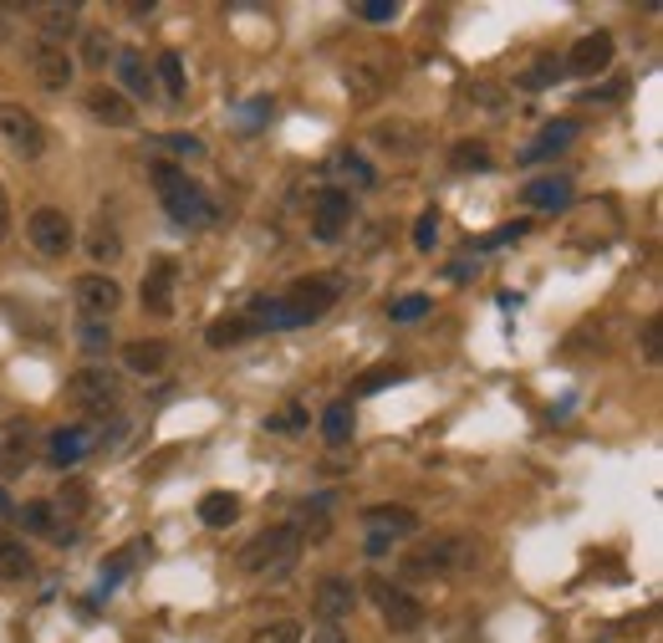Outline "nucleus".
Wrapping results in <instances>:
<instances>
[{"label":"nucleus","instance_id":"obj_44","mask_svg":"<svg viewBox=\"0 0 663 643\" xmlns=\"http://www.w3.org/2000/svg\"><path fill=\"white\" fill-rule=\"evenodd\" d=\"M526 230H530L526 220H511V225H500V230H490V236H480L475 245H480V251H500V245H511V240H521Z\"/></svg>","mask_w":663,"mask_h":643},{"label":"nucleus","instance_id":"obj_31","mask_svg":"<svg viewBox=\"0 0 663 643\" xmlns=\"http://www.w3.org/2000/svg\"><path fill=\"white\" fill-rule=\"evenodd\" d=\"M16 510V521L32 531V537H51L57 531V510H51V501H26V506H11Z\"/></svg>","mask_w":663,"mask_h":643},{"label":"nucleus","instance_id":"obj_16","mask_svg":"<svg viewBox=\"0 0 663 643\" xmlns=\"http://www.w3.org/2000/svg\"><path fill=\"white\" fill-rule=\"evenodd\" d=\"M363 531L393 546V542H403V537H414L418 531V510H409V506H367L363 510Z\"/></svg>","mask_w":663,"mask_h":643},{"label":"nucleus","instance_id":"obj_51","mask_svg":"<svg viewBox=\"0 0 663 643\" xmlns=\"http://www.w3.org/2000/svg\"><path fill=\"white\" fill-rule=\"evenodd\" d=\"M5 16H21V5H0V41L11 36V26H5Z\"/></svg>","mask_w":663,"mask_h":643},{"label":"nucleus","instance_id":"obj_41","mask_svg":"<svg viewBox=\"0 0 663 643\" xmlns=\"http://www.w3.org/2000/svg\"><path fill=\"white\" fill-rule=\"evenodd\" d=\"M159 77H164V92L174 102L184 98V62H179V51H164V56H159Z\"/></svg>","mask_w":663,"mask_h":643},{"label":"nucleus","instance_id":"obj_52","mask_svg":"<svg viewBox=\"0 0 663 643\" xmlns=\"http://www.w3.org/2000/svg\"><path fill=\"white\" fill-rule=\"evenodd\" d=\"M5 510H11V495H5V491H0V516H5Z\"/></svg>","mask_w":663,"mask_h":643},{"label":"nucleus","instance_id":"obj_50","mask_svg":"<svg viewBox=\"0 0 663 643\" xmlns=\"http://www.w3.org/2000/svg\"><path fill=\"white\" fill-rule=\"evenodd\" d=\"M11 236V194H5V185H0V240Z\"/></svg>","mask_w":663,"mask_h":643},{"label":"nucleus","instance_id":"obj_25","mask_svg":"<svg viewBox=\"0 0 663 643\" xmlns=\"http://www.w3.org/2000/svg\"><path fill=\"white\" fill-rule=\"evenodd\" d=\"M21 577H32V552L21 537L0 531V582H21Z\"/></svg>","mask_w":663,"mask_h":643},{"label":"nucleus","instance_id":"obj_49","mask_svg":"<svg viewBox=\"0 0 663 643\" xmlns=\"http://www.w3.org/2000/svg\"><path fill=\"white\" fill-rule=\"evenodd\" d=\"M307 643H348V633H342L337 623H316V628H312V639H307Z\"/></svg>","mask_w":663,"mask_h":643},{"label":"nucleus","instance_id":"obj_7","mask_svg":"<svg viewBox=\"0 0 663 643\" xmlns=\"http://www.w3.org/2000/svg\"><path fill=\"white\" fill-rule=\"evenodd\" d=\"M0 138H5V149L16 159H41L47 153V128L21 102H0Z\"/></svg>","mask_w":663,"mask_h":643},{"label":"nucleus","instance_id":"obj_43","mask_svg":"<svg viewBox=\"0 0 663 643\" xmlns=\"http://www.w3.org/2000/svg\"><path fill=\"white\" fill-rule=\"evenodd\" d=\"M133 572V546L123 552V557H113V562H102V572H98V593H113L117 582Z\"/></svg>","mask_w":663,"mask_h":643},{"label":"nucleus","instance_id":"obj_29","mask_svg":"<svg viewBox=\"0 0 663 643\" xmlns=\"http://www.w3.org/2000/svg\"><path fill=\"white\" fill-rule=\"evenodd\" d=\"M235 516H240V495H235V491H210L204 501H199V521L215 526V531H220V526H230Z\"/></svg>","mask_w":663,"mask_h":643},{"label":"nucleus","instance_id":"obj_23","mask_svg":"<svg viewBox=\"0 0 663 643\" xmlns=\"http://www.w3.org/2000/svg\"><path fill=\"white\" fill-rule=\"evenodd\" d=\"M123 363H128V373H138V378H153V373H164V363H168V342H159V338L128 342V348H123Z\"/></svg>","mask_w":663,"mask_h":643},{"label":"nucleus","instance_id":"obj_32","mask_svg":"<svg viewBox=\"0 0 663 643\" xmlns=\"http://www.w3.org/2000/svg\"><path fill=\"white\" fill-rule=\"evenodd\" d=\"M342 83H348V92H352V98H358V102H373V98H378V92H383V77H378V72H373V62H352Z\"/></svg>","mask_w":663,"mask_h":643},{"label":"nucleus","instance_id":"obj_39","mask_svg":"<svg viewBox=\"0 0 663 643\" xmlns=\"http://www.w3.org/2000/svg\"><path fill=\"white\" fill-rule=\"evenodd\" d=\"M250 643H301V623L291 618H276V623H261L250 633Z\"/></svg>","mask_w":663,"mask_h":643},{"label":"nucleus","instance_id":"obj_27","mask_svg":"<svg viewBox=\"0 0 663 643\" xmlns=\"http://www.w3.org/2000/svg\"><path fill=\"white\" fill-rule=\"evenodd\" d=\"M87 255H92V266H113L117 255H123V236H117L113 220H98L87 230Z\"/></svg>","mask_w":663,"mask_h":643},{"label":"nucleus","instance_id":"obj_13","mask_svg":"<svg viewBox=\"0 0 663 643\" xmlns=\"http://www.w3.org/2000/svg\"><path fill=\"white\" fill-rule=\"evenodd\" d=\"M352 225V194H342V189H322L312 200V236L316 240H342V230Z\"/></svg>","mask_w":663,"mask_h":643},{"label":"nucleus","instance_id":"obj_45","mask_svg":"<svg viewBox=\"0 0 663 643\" xmlns=\"http://www.w3.org/2000/svg\"><path fill=\"white\" fill-rule=\"evenodd\" d=\"M352 16L367 21V26H383V21H393V16H398V5H393V0H363V5H358Z\"/></svg>","mask_w":663,"mask_h":643},{"label":"nucleus","instance_id":"obj_3","mask_svg":"<svg viewBox=\"0 0 663 643\" xmlns=\"http://www.w3.org/2000/svg\"><path fill=\"white\" fill-rule=\"evenodd\" d=\"M301 552V531L297 521H282V526H265V531H255L246 546H240V567H246L250 577H282L291 562H297Z\"/></svg>","mask_w":663,"mask_h":643},{"label":"nucleus","instance_id":"obj_46","mask_svg":"<svg viewBox=\"0 0 663 643\" xmlns=\"http://www.w3.org/2000/svg\"><path fill=\"white\" fill-rule=\"evenodd\" d=\"M434 240H439V215H434V210H424V215H418V225H414V245H418V251H434Z\"/></svg>","mask_w":663,"mask_h":643},{"label":"nucleus","instance_id":"obj_11","mask_svg":"<svg viewBox=\"0 0 663 643\" xmlns=\"http://www.w3.org/2000/svg\"><path fill=\"white\" fill-rule=\"evenodd\" d=\"M174 291H179V261L159 255V261L149 266V276H143V287H138L143 312H153V317H174Z\"/></svg>","mask_w":663,"mask_h":643},{"label":"nucleus","instance_id":"obj_24","mask_svg":"<svg viewBox=\"0 0 663 643\" xmlns=\"http://www.w3.org/2000/svg\"><path fill=\"white\" fill-rule=\"evenodd\" d=\"M581 128L572 118H556V123H547V128H541V138H536V143H530L526 153H521V164H536V159H551V153H562L566 143H572V138H577Z\"/></svg>","mask_w":663,"mask_h":643},{"label":"nucleus","instance_id":"obj_34","mask_svg":"<svg viewBox=\"0 0 663 643\" xmlns=\"http://www.w3.org/2000/svg\"><path fill=\"white\" fill-rule=\"evenodd\" d=\"M108 56H117V47H113V36L108 31H87L83 36V67H108Z\"/></svg>","mask_w":663,"mask_h":643},{"label":"nucleus","instance_id":"obj_48","mask_svg":"<svg viewBox=\"0 0 663 643\" xmlns=\"http://www.w3.org/2000/svg\"><path fill=\"white\" fill-rule=\"evenodd\" d=\"M164 143L179 153V159H199V153H204V143H199V138H189V134H168Z\"/></svg>","mask_w":663,"mask_h":643},{"label":"nucleus","instance_id":"obj_26","mask_svg":"<svg viewBox=\"0 0 663 643\" xmlns=\"http://www.w3.org/2000/svg\"><path fill=\"white\" fill-rule=\"evenodd\" d=\"M352 429H358V414H352V404H327V408H322V440H327L332 450L352 444Z\"/></svg>","mask_w":663,"mask_h":643},{"label":"nucleus","instance_id":"obj_6","mask_svg":"<svg viewBox=\"0 0 663 643\" xmlns=\"http://www.w3.org/2000/svg\"><path fill=\"white\" fill-rule=\"evenodd\" d=\"M26 240H32L36 255H47V261H62V255L77 245V230H72V220H66V210H51V204H41L32 220H26Z\"/></svg>","mask_w":663,"mask_h":643},{"label":"nucleus","instance_id":"obj_47","mask_svg":"<svg viewBox=\"0 0 663 643\" xmlns=\"http://www.w3.org/2000/svg\"><path fill=\"white\" fill-rule=\"evenodd\" d=\"M659 342H663V322H659V317H648V322H643V357H648V363H659V353H663Z\"/></svg>","mask_w":663,"mask_h":643},{"label":"nucleus","instance_id":"obj_42","mask_svg":"<svg viewBox=\"0 0 663 643\" xmlns=\"http://www.w3.org/2000/svg\"><path fill=\"white\" fill-rule=\"evenodd\" d=\"M265 429H276V434H301V429H307V408H301V404L276 408V414L265 419Z\"/></svg>","mask_w":663,"mask_h":643},{"label":"nucleus","instance_id":"obj_9","mask_svg":"<svg viewBox=\"0 0 663 643\" xmlns=\"http://www.w3.org/2000/svg\"><path fill=\"white\" fill-rule=\"evenodd\" d=\"M32 77L47 92H66L77 77V56L66 47H51V41H32Z\"/></svg>","mask_w":663,"mask_h":643},{"label":"nucleus","instance_id":"obj_38","mask_svg":"<svg viewBox=\"0 0 663 643\" xmlns=\"http://www.w3.org/2000/svg\"><path fill=\"white\" fill-rule=\"evenodd\" d=\"M77 342H83L87 357H102L113 348V332H108V322H83V327H77Z\"/></svg>","mask_w":663,"mask_h":643},{"label":"nucleus","instance_id":"obj_5","mask_svg":"<svg viewBox=\"0 0 663 643\" xmlns=\"http://www.w3.org/2000/svg\"><path fill=\"white\" fill-rule=\"evenodd\" d=\"M337 297H342V276H301V281H291V291H286L282 302L297 317V327H307V322L327 317L332 306H337Z\"/></svg>","mask_w":663,"mask_h":643},{"label":"nucleus","instance_id":"obj_18","mask_svg":"<svg viewBox=\"0 0 663 643\" xmlns=\"http://www.w3.org/2000/svg\"><path fill=\"white\" fill-rule=\"evenodd\" d=\"M352 608H358V588H352L348 577H322V582H316L312 613L322 623H342Z\"/></svg>","mask_w":663,"mask_h":643},{"label":"nucleus","instance_id":"obj_22","mask_svg":"<svg viewBox=\"0 0 663 643\" xmlns=\"http://www.w3.org/2000/svg\"><path fill=\"white\" fill-rule=\"evenodd\" d=\"M87 450H92V434H87V429H57L51 444H47V459L57 465V470H72Z\"/></svg>","mask_w":663,"mask_h":643},{"label":"nucleus","instance_id":"obj_12","mask_svg":"<svg viewBox=\"0 0 663 643\" xmlns=\"http://www.w3.org/2000/svg\"><path fill=\"white\" fill-rule=\"evenodd\" d=\"M36 459V424L32 419H11L0 429V475L16 480L26 475V465Z\"/></svg>","mask_w":663,"mask_h":643},{"label":"nucleus","instance_id":"obj_36","mask_svg":"<svg viewBox=\"0 0 663 643\" xmlns=\"http://www.w3.org/2000/svg\"><path fill=\"white\" fill-rule=\"evenodd\" d=\"M403 138H418L409 123H383V128H373V143H378L383 153H414Z\"/></svg>","mask_w":663,"mask_h":643},{"label":"nucleus","instance_id":"obj_14","mask_svg":"<svg viewBox=\"0 0 663 643\" xmlns=\"http://www.w3.org/2000/svg\"><path fill=\"white\" fill-rule=\"evenodd\" d=\"M26 16H36V41H51V47H66V36L83 26V5H21Z\"/></svg>","mask_w":663,"mask_h":643},{"label":"nucleus","instance_id":"obj_15","mask_svg":"<svg viewBox=\"0 0 663 643\" xmlns=\"http://www.w3.org/2000/svg\"><path fill=\"white\" fill-rule=\"evenodd\" d=\"M566 72H577V77H597V72L613 67V31H587L577 47L562 56Z\"/></svg>","mask_w":663,"mask_h":643},{"label":"nucleus","instance_id":"obj_2","mask_svg":"<svg viewBox=\"0 0 663 643\" xmlns=\"http://www.w3.org/2000/svg\"><path fill=\"white\" fill-rule=\"evenodd\" d=\"M403 577H449V572H470V567H480V542H470V537H429V542H418L414 552H403Z\"/></svg>","mask_w":663,"mask_h":643},{"label":"nucleus","instance_id":"obj_37","mask_svg":"<svg viewBox=\"0 0 663 643\" xmlns=\"http://www.w3.org/2000/svg\"><path fill=\"white\" fill-rule=\"evenodd\" d=\"M454 169H490V149H485L480 138H464V143H454Z\"/></svg>","mask_w":663,"mask_h":643},{"label":"nucleus","instance_id":"obj_40","mask_svg":"<svg viewBox=\"0 0 663 643\" xmlns=\"http://www.w3.org/2000/svg\"><path fill=\"white\" fill-rule=\"evenodd\" d=\"M429 297H424V291H409V297H398L393 306H388V317L393 322H418V317H429Z\"/></svg>","mask_w":663,"mask_h":643},{"label":"nucleus","instance_id":"obj_35","mask_svg":"<svg viewBox=\"0 0 663 643\" xmlns=\"http://www.w3.org/2000/svg\"><path fill=\"white\" fill-rule=\"evenodd\" d=\"M562 62H556V56H541V62H536V67H526L521 72V87H526V92H541V87H551L556 83V77H562Z\"/></svg>","mask_w":663,"mask_h":643},{"label":"nucleus","instance_id":"obj_20","mask_svg":"<svg viewBox=\"0 0 663 643\" xmlns=\"http://www.w3.org/2000/svg\"><path fill=\"white\" fill-rule=\"evenodd\" d=\"M113 67H117V77H123V87H128L133 98H153V67H149V62H143V51L117 47Z\"/></svg>","mask_w":663,"mask_h":643},{"label":"nucleus","instance_id":"obj_21","mask_svg":"<svg viewBox=\"0 0 663 643\" xmlns=\"http://www.w3.org/2000/svg\"><path fill=\"white\" fill-rule=\"evenodd\" d=\"M521 200H526L530 210H566V204H572V179H562V174L530 179V185L521 189Z\"/></svg>","mask_w":663,"mask_h":643},{"label":"nucleus","instance_id":"obj_1","mask_svg":"<svg viewBox=\"0 0 663 643\" xmlns=\"http://www.w3.org/2000/svg\"><path fill=\"white\" fill-rule=\"evenodd\" d=\"M153 185H159V200H164L168 220L184 225V230H204V225L220 220V204L184 169H174V164H153Z\"/></svg>","mask_w":663,"mask_h":643},{"label":"nucleus","instance_id":"obj_30","mask_svg":"<svg viewBox=\"0 0 663 643\" xmlns=\"http://www.w3.org/2000/svg\"><path fill=\"white\" fill-rule=\"evenodd\" d=\"M255 332H261V327H255V322H250L246 312H240V317H220V322H210V332H204V338H210V348H235V342L255 338Z\"/></svg>","mask_w":663,"mask_h":643},{"label":"nucleus","instance_id":"obj_8","mask_svg":"<svg viewBox=\"0 0 663 643\" xmlns=\"http://www.w3.org/2000/svg\"><path fill=\"white\" fill-rule=\"evenodd\" d=\"M367 593H373V603H378V613H383V623L393 628V633H414V628L424 623V608H418L414 593H403V588L383 582V577H373V582H367Z\"/></svg>","mask_w":663,"mask_h":643},{"label":"nucleus","instance_id":"obj_19","mask_svg":"<svg viewBox=\"0 0 663 643\" xmlns=\"http://www.w3.org/2000/svg\"><path fill=\"white\" fill-rule=\"evenodd\" d=\"M83 102H87V113L98 123H108V128H133V123H138V108H133L117 87H92Z\"/></svg>","mask_w":663,"mask_h":643},{"label":"nucleus","instance_id":"obj_10","mask_svg":"<svg viewBox=\"0 0 663 643\" xmlns=\"http://www.w3.org/2000/svg\"><path fill=\"white\" fill-rule=\"evenodd\" d=\"M72 297H77V306H83V322H108L123 306V287H117L113 276H77V287H72Z\"/></svg>","mask_w":663,"mask_h":643},{"label":"nucleus","instance_id":"obj_17","mask_svg":"<svg viewBox=\"0 0 663 643\" xmlns=\"http://www.w3.org/2000/svg\"><path fill=\"white\" fill-rule=\"evenodd\" d=\"M373 185H378V169H373L358 149H337L327 159V189H342V194H348V189H373Z\"/></svg>","mask_w":663,"mask_h":643},{"label":"nucleus","instance_id":"obj_4","mask_svg":"<svg viewBox=\"0 0 663 643\" xmlns=\"http://www.w3.org/2000/svg\"><path fill=\"white\" fill-rule=\"evenodd\" d=\"M66 404L83 408V414H113L123 404V383L108 368H77L66 378Z\"/></svg>","mask_w":663,"mask_h":643},{"label":"nucleus","instance_id":"obj_33","mask_svg":"<svg viewBox=\"0 0 663 643\" xmlns=\"http://www.w3.org/2000/svg\"><path fill=\"white\" fill-rule=\"evenodd\" d=\"M409 378V368H398V363H383V368L363 373V378H352V393H383L388 383H403Z\"/></svg>","mask_w":663,"mask_h":643},{"label":"nucleus","instance_id":"obj_28","mask_svg":"<svg viewBox=\"0 0 663 643\" xmlns=\"http://www.w3.org/2000/svg\"><path fill=\"white\" fill-rule=\"evenodd\" d=\"M87 506H92V495H87V486L77 480V475H66L62 486H57V516H66V521H83L87 516Z\"/></svg>","mask_w":663,"mask_h":643}]
</instances>
